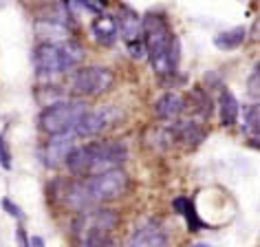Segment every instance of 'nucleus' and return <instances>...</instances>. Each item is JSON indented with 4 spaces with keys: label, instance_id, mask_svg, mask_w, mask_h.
Instances as JSON below:
<instances>
[{
    "label": "nucleus",
    "instance_id": "24",
    "mask_svg": "<svg viewBox=\"0 0 260 247\" xmlns=\"http://www.w3.org/2000/svg\"><path fill=\"white\" fill-rule=\"evenodd\" d=\"M190 247H210V245H205V243H194V245H190Z\"/></svg>",
    "mask_w": 260,
    "mask_h": 247
},
{
    "label": "nucleus",
    "instance_id": "8",
    "mask_svg": "<svg viewBox=\"0 0 260 247\" xmlns=\"http://www.w3.org/2000/svg\"><path fill=\"white\" fill-rule=\"evenodd\" d=\"M117 121V110L110 106H102L97 110H86L84 117L77 123V128L73 131L75 137H93V135L104 133L106 128H110Z\"/></svg>",
    "mask_w": 260,
    "mask_h": 247
},
{
    "label": "nucleus",
    "instance_id": "3",
    "mask_svg": "<svg viewBox=\"0 0 260 247\" xmlns=\"http://www.w3.org/2000/svg\"><path fill=\"white\" fill-rule=\"evenodd\" d=\"M84 60V49L80 42L67 40L57 44H47L42 42L36 49L34 62L40 75L53 77V75H64L69 71H73L77 64Z\"/></svg>",
    "mask_w": 260,
    "mask_h": 247
},
{
    "label": "nucleus",
    "instance_id": "10",
    "mask_svg": "<svg viewBox=\"0 0 260 247\" xmlns=\"http://www.w3.org/2000/svg\"><path fill=\"white\" fill-rule=\"evenodd\" d=\"M90 29H93L95 40L100 44H104V47H110V44H115L119 40V24H117L115 16H106V14L95 16Z\"/></svg>",
    "mask_w": 260,
    "mask_h": 247
},
{
    "label": "nucleus",
    "instance_id": "13",
    "mask_svg": "<svg viewBox=\"0 0 260 247\" xmlns=\"http://www.w3.org/2000/svg\"><path fill=\"white\" fill-rule=\"evenodd\" d=\"M130 247H168V236L159 227L146 225L139 227L130 238Z\"/></svg>",
    "mask_w": 260,
    "mask_h": 247
},
{
    "label": "nucleus",
    "instance_id": "1",
    "mask_svg": "<svg viewBox=\"0 0 260 247\" xmlns=\"http://www.w3.org/2000/svg\"><path fill=\"white\" fill-rule=\"evenodd\" d=\"M141 36H144L146 53L150 57V67L157 75H172L179 67V40L172 36L170 24L164 16L148 14L141 20Z\"/></svg>",
    "mask_w": 260,
    "mask_h": 247
},
{
    "label": "nucleus",
    "instance_id": "21",
    "mask_svg": "<svg viewBox=\"0 0 260 247\" xmlns=\"http://www.w3.org/2000/svg\"><path fill=\"white\" fill-rule=\"evenodd\" d=\"M249 95L258 97V67L251 71V77H249Z\"/></svg>",
    "mask_w": 260,
    "mask_h": 247
},
{
    "label": "nucleus",
    "instance_id": "14",
    "mask_svg": "<svg viewBox=\"0 0 260 247\" xmlns=\"http://www.w3.org/2000/svg\"><path fill=\"white\" fill-rule=\"evenodd\" d=\"M240 115V104L232 90H223L220 93V121L223 126H234Z\"/></svg>",
    "mask_w": 260,
    "mask_h": 247
},
{
    "label": "nucleus",
    "instance_id": "18",
    "mask_svg": "<svg viewBox=\"0 0 260 247\" xmlns=\"http://www.w3.org/2000/svg\"><path fill=\"white\" fill-rule=\"evenodd\" d=\"M174 207L179 210V214H183V217L187 219V223H190V227H192V232H197L201 225V221H199V217H197V212H194V205H192V201L190 199H177L174 201Z\"/></svg>",
    "mask_w": 260,
    "mask_h": 247
},
{
    "label": "nucleus",
    "instance_id": "4",
    "mask_svg": "<svg viewBox=\"0 0 260 247\" xmlns=\"http://www.w3.org/2000/svg\"><path fill=\"white\" fill-rule=\"evenodd\" d=\"M117 225V214L113 210H82L73 223V234L80 247H97L110 240V232Z\"/></svg>",
    "mask_w": 260,
    "mask_h": 247
},
{
    "label": "nucleus",
    "instance_id": "17",
    "mask_svg": "<svg viewBox=\"0 0 260 247\" xmlns=\"http://www.w3.org/2000/svg\"><path fill=\"white\" fill-rule=\"evenodd\" d=\"M245 115V123H243V131L249 135L251 139H258V123H260V110L258 104H249V106L243 108Z\"/></svg>",
    "mask_w": 260,
    "mask_h": 247
},
{
    "label": "nucleus",
    "instance_id": "6",
    "mask_svg": "<svg viewBox=\"0 0 260 247\" xmlns=\"http://www.w3.org/2000/svg\"><path fill=\"white\" fill-rule=\"evenodd\" d=\"M126 190H128V174L121 168L82 179V192H84V199H86L88 207L119 199L126 194Z\"/></svg>",
    "mask_w": 260,
    "mask_h": 247
},
{
    "label": "nucleus",
    "instance_id": "2",
    "mask_svg": "<svg viewBox=\"0 0 260 247\" xmlns=\"http://www.w3.org/2000/svg\"><path fill=\"white\" fill-rule=\"evenodd\" d=\"M126 157L128 150L121 141H97L73 148V152L67 157V166L77 177H95L119 168Z\"/></svg>",
    "mask_w": 260,
    "mask_h": 247
},
{
    "label": "nucleus",
    "instance_id": "7",
    "mask_svg": "<svg viewBox=\"0 0 260 247\" xmlns=\"http://www.w3.org/2000/svg\"><path fill=\"white\" fill-rule=\"evenodd\" d=\"M115 82L113 71L106 67H84L77 69L73 77H71V90L75 95H84V97H95L110 90Z\"/></svg>",
    "mask_w": 260,
    "mask_h": 247
},
{
    "label": "nucleus",
    "instance_id": "23",
    "mask_svg": "<svg viewBox=\"0 0 260 247\" xmlns=\"http://www.w3.org/2000/svg\"><path fill=\"white\" fill-rule=\"evenodd\" d=\"M29 247H44L42 236H31V238H29Z\"/></svg>",
    "mask_w": 260,
    "mask_h": 247
},
{
    "label": "nucleus",
    "instance_id": "15",
    "mask_svg": "<svg viewBox=\"0 0 260 247\" xmlns=\"http://www.w3.org/2000/svg\"><path fill=\"white\" fill-rule=\"evenodd\" d=\"M245 36H247V31L243 27L223 31V34H218L216 38H214V47L220 49V51H234L245 42Z\"/></svg>",
    "mask_w": 260,
    "mask_h": 247
},
{
    "label": "nucleus",
    "instance_id": "11",
    "mask_svg": "<svg viewBox=\"0 0 260 247\" xmlns=\"http://www.w3.org/2000/svg\"><path fill=\"white\" fill-rule=\"evenodd\" d=\"M154 110L161 119L166 121H177L179 115L185 110V100L179 93H164L154 104Z\"/></svg>",
    "mask_w": 260,
    "mask_h": 247
},
{
    "label": "nucleus",
    "instance_id": "16",
    "mask_svg": "<svg viewBox=\"0 0 260 247\" xmlns=\"http://www.w3.org/2000/svg\"><path fill=\"white\" fill-rule=\"evenodd\" d=\"M172 135L177 137L179 141H190L192 146H197L203 141V131H201V126L197 121H181L179 126H174L172 128Z\"/></svg>",
    "mask_w": 260,
    "mask_h": 247
},
{
    "label": "nucleus",
    "instance_id": "20",
    "mask_svg": "<svg viewBox=\"0 0 260 247\" xmlns=\"http://www.w3.org/2000/svg\"><path fill=\"white\" fill-rule=\"evenodd\" d=\"M3 207L7 210L9 217H14V219H22V210H20V207H18L11 199H3Z\"/></svg>",
    "mask_w": 260,
    "mask_h": 247
},
{
    "label": "nucleus",
    "instance_id": "9",
    "mask_svg": "<svg viewBox=\"0 0 260 247\" xmlns=\"http://www.w3.org/2000/svg\"><path fill=\"white\" fill-rule=\"evenodd\" d=\"M75 135L69 133V135H55V137H51L47 141V146H44V155H42V161L44 166L49 168H57L62 164H67V157L71 152H73L75 148Z\"/></svg>",
    "mask_w": 260,
    "mask_h": 247
},
{
    "label": "nucleus",
    "instance_id": "22",
    "mask_svg": "<svg viewBox=\"0 0 260 247\" xmlns=\"http://www.w3.org/2000/svg\"><path fill=\"white\" fill-rule=\"evenodd\" d=\"M16 238H18V245H20V247H29V238H27V234H24L22 227H18Z\"/></svg>",
    "mask_w": 260,
    "mask_h": 247
},
{
    "label": "nucleus",
    "instance_id": "12",
    "mask_svg": "<svg viewBox=\"0 0 260 247\" xmlns=\"http://www.w3.org/2000/svg\"><path fill=\"white\" fill-rule=\"evenodd\" d=\"M117 24H119V36H123L126 42H135L144 38L141 36V18L133 9L123 7L121 14L117 16Z\"/></svg>",
    "mask_w": 260,
    "mask_h": 247
},
{
    "label": "nucleus",
    "instance_id": "5",
    "mask_svg": "<svg viewBox=\"0 0 260 247\" xmlns=\"http://www.w3.org/2000/svg\"><path fill=\"white\" fill-rule=\"evenodd\" d=\"M88 110L86 102L71 100V102H55L49 104L47 108L40 113V128L51 137L55 135H69L77 128V123Z\"/></svg>",
    "mask_w": 260,
    "mask_h": 247
},
{
    "label": "nucleus",
    "instance_id": "19",
    "mask_svg": "<svg viewBox=\"0 0 260 247\" xmlns=\"http://www.w3.org/2000/svg\"><path fill=\"white\" fill-rule=\"evenodd\" d=\"M0 166H3L5 170H9V168H11V155H9L7 144H5L3 137H0Z\"/></svg>",
    "mask_w": 260,
    "mask_h": 247
}]
</instances>
